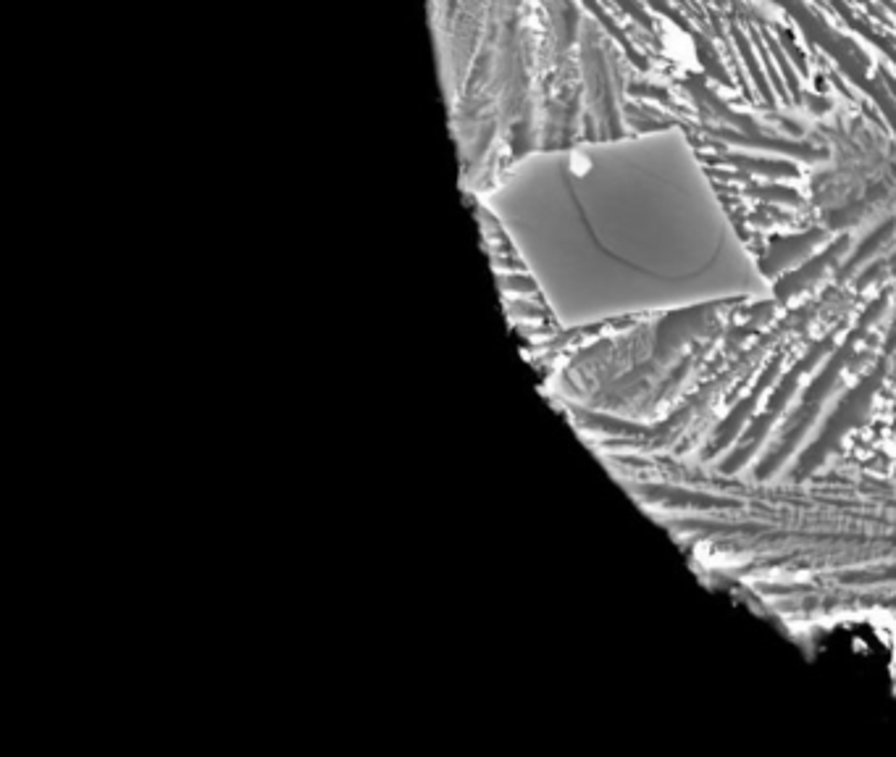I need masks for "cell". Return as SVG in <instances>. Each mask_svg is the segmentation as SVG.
Wrapping results in <instances>:
<instances>
[{
    "mask_svg": "<svg viewBox=\"0 0 896 757\" xmlns=\"http://www.w3.org/2000/svg\"><path fill=\"white\" fill-rule=\"evenodd\" d=\"M481 203L568 329L770 298L676 132L531 153Z\"/></svg>",
    "mask_w": 896,
    "mask_h": 757,
    "instance_id": "obj_1",
    "label": "cell"
},
{
    "mask_svg": "<svg viewBox=\"0 0 896 757\" xmlns=\"http://www.w3.org/2000/svg\"><path fill=\"white\" fill-rule=\"evenodd\" d=\"M812 652L870 679L891 676L896 671V621L886 613H862L833 621L815 634Z\"/></svg>",
    "mask_w": 896,
    "mask_h": 757,
    "instance_id": "obj_2",
    "label": "cell"
}]
</instances>
